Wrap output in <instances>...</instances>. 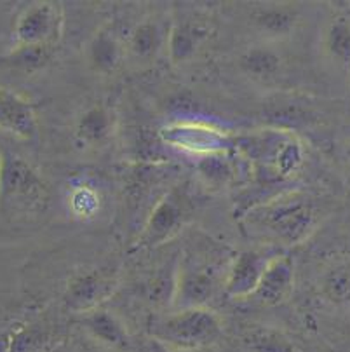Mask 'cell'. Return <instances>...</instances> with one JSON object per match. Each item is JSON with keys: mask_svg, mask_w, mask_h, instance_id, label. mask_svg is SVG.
<instances>
[{"mask_svg": "<svg viewBox=\"0 0 350 352\" xmlns=\"http://www.w3.org/2000/svg\"><path fill=\"white\" fill-rule=\"evenodd\" d=\"M326 211L310 197L274 199L250 214L253 229L283 246H296L316 234Z\"/></svg>", "mask_w": 350, "mask_h": 352, "instance_id": "1", "label": "cell"}, {"mask_svg": "<svg viewBox=\"0 0 350 352\" xmlns=\"http://www.w3.org/2000/svg\"><path fill=\"white\" fill-rule=\"evenodd\" d=\"M49 204V188L37 169L12 150L0 148V214L26 220L42 214Z\"/></svg>", "mask_w": 350, "mask_h": 352, "instance_id": "2", "label": "cell"}, {"mask_svg": "<svg viewBox=\"0 0 350 352\" xmlns=\"http://www.w3.org/2000/svg\"><path fill=\"white\" fill-rule=\"evenodd\" d=\"M153 342L171 351L204 352L223 337V322L208 307L179 309L150 322Z\"/></svg>", "mask_w": 350, "mask_h": 352, "instance_id": "3", "label": "cell"}, {"mask_svg": "<svg viewBox=\"0 0 350 352\" xmlns=\"http://www.w3.org/2000/svg\"><path fill=\"white\" fill-rule=\"evenodd\" d=\"M220 285L223 288V283H218L215 269L204 260L194 258L182 262L176 269L173 283V311L208 307L209 302L217 296Z\"/></svg>", "mask_w": 350, "mask_h": 352, "instance_id": "4", "label": "cell"}, {"mask_svg": "<svg viewBox=\"0 0 350 352\" xmlns=\"http://www.w3.org/2000/svg\"><path fill=\"white\" fill-rule=\"evenodd\" d=\"M190 213V199L183 188L168 192L150 211L142 234L134 243V250H152L173 239L185 225Z\"/></svg>", "mask_w": 350, "mask_h": 352, "instance_id": "5", "label": "cell"}, {"mask_svg": "<svg viewBox=\"0 0 350 352\" xmlns=\"http://www.w3.org/2000/svg\"><path fill=\"white\" fill-rule=\"evenodd\" d=\"M119 274L112 269H93L70 279L63 293L65 307L75 314L100 309L119 288Z\"/></svg>", "mask_w": 350, "mask_h": 352, "instance_id": "6", "label": "cell"}, {"mask_svg": "<svg viewBox=\"0 0 350 352\" xmlns=\"http://www.w3.org/2000/svg\"><path fill=\"white\" fill-rule=\"evenodd\" d=\"M63 34V12L54 2L32 4L21 12L16 23L18 45L52 49Z\"/></svg>", "mask_w": 350, "mask_h": 352, "instance_id": "7", "label": "cell"}, {"mask_svg": "<svg viewBox=\"0 0 350 352\" xmlns=\"http://www.w3.org/2000/svg\"><path fill=\"white\" fill-rule=\"evenodd\" d=\"M272 256L258 251H242L230 262L225 276L223 292L230 298H250L256 292L260 279Z\"/></svg>", "mask_w": 350, "mask_h": 352, "instance_id": "8", "label": "cell"}, {"mask_svg": "<svg viewBox=\"0 0 350 352\" xmlns=\"http://www.w3.org/2000/svg\"><path fill=\"white\" fill-rule=\"evenodd\" d=\"M294 288V262L287 255H274L265 269L263 276L260 279L256 292L253 293V298H256L260 304L276 305L284 304L289 300Z\"/></svg>", "mask_w": 350, "mask_h": 352, "instance_id": "9", "label": "cell"}, {"mask_svg": "<svg viewBox=\"0 0 350 352\" xmlns=\"http://www.w3.org/2000/svg\"><path fill=\"white\" fill-rule=\"evenodd\" d=\"M166 41H168V34H164L157 19H142L134 25L131 34L124 41L126 61L133 63L134 67H149L160 53Z\"/></svg>", "mask_w": 350, "mask_h": 352, "instance_id": "10", "label": "cell"}, {"mask_svg": "<svg viewBox=\"0 0 350 352\" xmlns=\"http://www.w3.org/2000/svg\"><path fill=\"white\" fill-rule=\"evenodd\" d=\"M80 322L87 335L105 349L116 352H129L133 347L126 326L112 311H107L103 307L94 309L86 314H80Z\"/></svg>", "mask_w": 350, "mask_h": 352, "instance_id": "11", "label": "cell"}, {"mask_svg": "<svg viewBox=\"0 0 350 352\" xmlns=\"http://www.w3.org/2000/svg\"><path fill=\"white\" fill-rule=\"evenodd\" d=\"M37 113L34 105L23 96L0 87V129L21 140L37 136Z\"/></svg>", "mask_w": 350, "mask_h": 352, "instance_id": "12", "label": "cell"}, {"mask_svg": "<svg viewBox=\"0 0 350 352\" xmlns=\"http://www.w3.org/2000/svg\"><path fill=\"white\" fill-rule=\"evenodd\" d=\"M211 34V28L206 21L197 18H188L176 21L168 32V53L175 65L186 63L195 56L201 45Z\"/></svg>", "mask_w": 350, "mask_h": 352, "instance_id": "13", "label": "cell"}, {"mask_svg": "<svg viewBox=\"0 0 350 352\" xmlns=\"http://www.w3.org/2000/svg\"><path fill=\"white\" fill-rule=\"evenodd\" d=\"M86 58L91 70L98 75H112L126 60L124 41H120L110 28H101L91 37L86 49Z\"/></svg>", "mask_w": 350, "mask_h": 352, "instance_id": "14", "label": "cell"}, {"mask_svg": "<svg viewBox=\"0 0 350 352\" xmlns=\"http://www.w3.org/2000/svg\"><path fill=\"white\" fill-rule=\"evenodd\" d=\"M113 129V117L105 105H93L78 116L75 138L84 146H96L109 140Z\"/></svg>", "mask_w": 350, "mask_h": 352, "instance_id": "15", "label": "cell"}, {"mask_svg": "<svg viewBox=\"0 0 350 352\" xmlns=\"http://www.w3.org/2000/svg\"><path fill=\"white\" fill-rule=\"evenodd\" d=\"M254 25L258 30L268 38H284L293 34L296 23H298V11L294 6H270L263 8L254 14Z\"/></svg>", "mask_w": 350, "mask_h": 352, "instance_id": "16", "label": "cell"}, {"mask_svg": "<svg viewBox=\"0 0 350 352\" xmlns=\"http://www.w3.org/2000/svg\"><path fill=\"white\" fill-rule=\"evenodd\" d=\"M166 142L178 145L192 152L211 154L221 148V138L211 129L195 128V126H175L162 135Z\"/></svg>", "mask_w": 350, "mask_h": 352, "instance_id": "17", "label": "cell"}, {"mask_svg": "<svg viewBox=\"0 0 350 352\" xmlns=\"http://www.w3.org/2000/svg\"><path fill=\"white\" fill-rule=\"evenodd\" d=\"M320 295L335 307L350 305V260H340L325 270L320 278Z\"/></svg>", "mask_w": 350, "mask_h": 352, "instance_id": "18", "label": "cell"}, {"mask_svg": "<svg viewBox=\"0 0 350 352\" xmlns=\"http://www.w3.org/2000/svg\"><path fill=\"white\" fill-rule=\"evenodd\" d=\"M325 49L329 60L350 72V19L336 16L329 21L325 34Z\"/></svg>", "mask_w": 350, "mask_h": 352, "instance_id": "19", "label": "cell"}, {"mask_svg": "<svg viewBox=\"0 0 350 352\" xmlns=\"http://www.w3.org/2000/svg\"><path fill=\"white\" fill-rule=\"evenodd\" d=\"M241 67L253 79L268 80L279 72L281 58L274 49L267 47V45H256V47H250L242 54Z\"/></svg>", "mask_w": 350, "mask_h": 352, "instance_id": "20", "label": "cell"}, {"mask_svg": "<svg viewBox=\"0 0 350 352\" xmlns=\"http://www.w3.org/2000/svg\"><path fill=\"white\" fill-rule=\"evenodd\" d=\"M244 344L250 352H296L293 340L286 333L267 326L248 331Z\"/></svg>", "mask_w": 350, "mask_h": 352, "instance_id": "21", "label": "cell"}, {"mask_svg": "<svg viewBox=\"0 0 350 352\" xmlns=\"http://www.w3.org/2000/svg\"><path fill=\"white\" fill-rule=\"evenodd\" d=\"M70 208L78 218H91L100 210V197L93 188L78 187L72 192Z\"/></svg>", "mask_w": 350, "mask_h": 352, "instance_id": "22", "label": "cell"}, {"mask_svg": "<svg viewBox=\"0 0 350 352\" xmlns=\"http://www.w3.org/2000/svg\"><path fill=\"white\" fill-rule=\"evenodd\" d=\"M52 49L49 47H35V45H18L12 54V61L19 67L25 68H39L51 58Z\"/></svg>", "mask_w": 350, "mask_h": 352, "instance_id": "23", "label": "cell"}, {"mask_svg": "<svg viewBox=\"0 0 350 352\" xmlns=\"http://www.w3.org/2000/svg\"><path fill=\"white\" fill-rule=\"evenodd\" d=\"M152 352H182V351H171V349H166V347H162V345L157 344L155 349H153Z\"/></svg>", "mask_w": 350, "mask_h": 352, "instance_id": "24", "label": "cell"}]
</instances>
